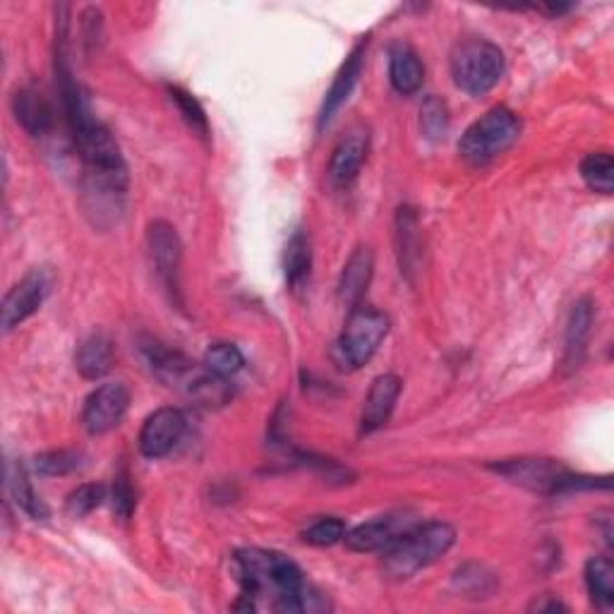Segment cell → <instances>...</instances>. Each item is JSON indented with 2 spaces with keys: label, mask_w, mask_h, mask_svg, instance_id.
I'll use <instances>...</instances> for the list:
<instances>
[{
  "label": "cell",
  "mask_w": 614,
  "mask_h": 614,
  "mask_svg": "<svg viewBox=\"0 0 614 614\" xmlns=\"http://www.w3.org/2000/svg\"><path fill=\"white\" fill-rule=\"evenodd\" d=\"M238 581L248 610H257V600L272 595V610L276 612H315L324 610L327 603L305 583L300 567L286 555L274 550H240L236 555Z\"/></svg>",
  "instance_id": "1"
},
{
  "label": "cell",
  "mask_w": 614,
  "mask_h": 614,
  "mask_svg": "<svg viewBox=\"0 0 614 614\" xmlns=\"http://www.w3.org/2000/svg\"><path fill=\"white\" fill-rule=\"evenodd\" d=\"M144 361L158 382L182 391V394L192 397L194 401L212 406V403H224L228 399V387L224 377L212 375L206 367L192 363L188 355L166 349L164 343H146Z\"/></svg>",
  "instance_id": "2"
},
{
  "label": "cell",
  "mask_w": 614,
  "mask_h": 614,
  "mask_svg": "<svg viewBox=\"0 0 614 614\" xmlns=\"http://www.w3.org/2000/svg\"><path fill=\"white\" fill-rule=\"evenodd\" d=\"M453 543H457V531L449 523H415L394 545L385 550V574L394 581H406L413 574L445 557Z\"/></svg>",
  "instance_id": "3"
},
{
  "label": "cell",
  "mask_w": 614,
  "mask_h": 614,
  "mask_svg": "<svg viewBox=\"0 0 614 614\" xmlns=\"http://www.w3.org/2000/svg\"><path fill=\"white\" fill-rule=\"evenodd\" d=\"M521 120L507 106L489 108L485 116L477 118L473 126L463 132L459 142V154L471 166H487L499 154L519 140Z\"/></svg>",
  "instance_id": "4"
},
{
  "label": "cell",
  "mask_w": 614,
  "mask_h": 614,
  "mask_svg": "<svg viewBox=\"0 0 614 614\" xmlns=\"http://www.w3.org/2000/svg\"><path fill=\"white\" fill-rule=\"evenodd\" d=\"M453 84L465 94L483 96L505 75V54L493 42L465 39L451 51Z\"/></svg>",
  "instance_id": "5"
},
{
  "label": "cell",
  "mask_w": 614,
  "mask_h": 614,
  "mask_svg": "<svg viewBox=\"0 0 614 614\" xmlns=\"http://www.w3.org/2000/svg\"><path fill=\"white\" fill-rule=\"evenodd\" d=\"M389 331V319L370 310V307H353L346 327L334 346V361L341 370H361L363 365L373 361L379 343L385 341Z\"/></svg>",
  "instance_id": "6"
},
{
  "label": "cell",
  "mask_w": 614,
  "mask_h": 614,
  "mask_svg": "<svg viewBox=\"0 0 614 614\" xmlns=\"http://www.w3.org/2000/svg\"><path fill=\"white\" fill-rule=\"evenodd\" d=\"M487 469L505 477L511 485L540 495H562L579 489V475L564 469L555 459H505L499 463H489Z\"/></svg>",
  "instance_id": "7"
},
{
  "label": "cell",
  "mask_w": 614,
  "mask_h": 614,
  "mask_svg": "<svg viewBox=\"0 0 614 614\" xmlns=\"http://www.w3.org/2000/svg\"><path fill=\"white\" fill-rule=\"evenodd\" d=\"M130 409V391L126 385L110 382L94 389L84 401L82 425L90 435H106L118 427Z\"/></svg>",
  "instance_id": "8"
},
{
  "label": "cell",
  "mask_w": 614,
  "mask_h": 614,
  "mask_svg": "<svg viewBox=\"0 0 614 614\" xmlns=\"http://www.w3.org/2000/svg\"><path fill=\"white\" fill-rule=\"evenodd\" d=\"M146 240H150L152 262L156 269V276L162 279L164 288L170 293V298L178 300L180 293V260H182V245L176 228L168 221H154L146 231Z\"/></svg>",
  "instance_id": "9"
},
{
  "label": "cell",
  "mask_w": 614,
  "mask_h": 614,
  "mask_svg": "<svg viewBox=\"0 0 614 614\" xmlns=\"http://www.w3.org/2000/svg\"><path fill=\"white\" fill-rule=\"evenodd\" d=\"M48 291H51V274L44 267L32 269L17 286H12L3 300V331L20 327L24 319L39 310Z\"/></svg>",
  "instance_id": "10"
},
{
  "label": "cell",
  "mask_w": 614,
  "mask_h": 614,
  "mask_svg": "<svg viewBox=\"0 0 614 614\" xmlns=\"http://www.w3.org/2000/svg\"><path fill=\"white\" fill-rule=\"evenodd\" d=\"M186 433V415L178 409H158L140 429V451L146 459H164Z\"/></svg>",
  "instance_id": "11"
},
{
  "label": "cell",
  "mask_w": 614,
  "mask_h": 614,
  "mask_svg": "<svg viewBox=\"0 0 614 614\" xmlns=\"http://www.w3.org/2000/svg\"><path fill=\"white\" fill-rule=\"evenodd\" d=\"M413 526V519L403 513L379 516L375 521L355 526L353 531H349L346 538H343V543L353 552H385Z\"/></svg>",
  "instance_id": "12"
},
{
  "label": "cell",
  "mask_w": 614,
  "mask_h": 614,
  "mask_svg": "<svg viewBox=\"0 0 614 614\" xmlns=\"http://www.w3.org/2000/svg\"><path fill=\"white\" fill-rule=\"evenodd\" d=\"M595 319V303L591 298L576 300L571 307L569 322H567V336H564V358L562 370L564 375L576 373L586 361L588 341H591Z\"/></svg>",
  "instance_id": "13"
},
{
  "label": "cell",
  "mask_w": 614,
  "mask_h": 614,
  "mask_svg": "<svg viewBox=\"0 0 614 614\" xmlns=\"http://www.w3.org/2000/svg\"><path fill=\"white\" fill-rule=\"evenodd\" d=\"M401 397V379L397 375H379L370 391H367L365 409L361 417V433L370 435L377 433L379 427L389 423L391 413L397 409V401Z\"/></svg>",
  "instance_id": "14"
},
{
  "label": "cell",
  "mask_w": 614,
  "mask_h": 614,
  "mask_svg": "<svg viewBox=\"0 0 614 614\" xmlns=\"http://www.w3.org/2000/svg\"><path fill=\"white\" fill-rule=\"evenodd\" d=\"M365 48H367V42H361L358 46L353 48L351 56L343 60V66L339 68L336 78H334V82H331V87H329V92L324 96L322 110H319V130H322L324 126H329L331 118L336 116V110L343 104H346V99L351 96L355 84H358V78H361L363 66H365Z\"/></svg>",
  "instance_id": "15"
},
{
  "label": "cell",
  "mask_w": 614,
  "mask_h": 614,
  "mask_svg": "<svg viewBox=\"0 0 614 614\" xmlns=\"http://www.w3.org/2000/svg\"><path fill=\"white\" fill-rule=\"evenodd\" d=\"M367 158V134L365 132H351L343 138L334 152H331L329 162V178L336 186H349L355 176L361 174V168Z\"/></svg>",
  "instance_id": "16"
},
{
  "label": "cell",
  "mask_w": 614,
  "mask_h": 614,
  "mask_svg": "<svg viewBox=\"0 0 614 614\" xmlns=\"http://www.w3.org/2000/svg\"><path fill=\"white\" fill-rule=\"evenodd\" d=\"M425 68L409 44L397 42L389 48V82L399 94L411 96L423 87Z\"/></svg>",
  "instance_id": "17"
},
{
  "label": "cell",
  "mask_w": 614,
  "mask_h": 614,
  "mask_svg": "<svg viewBox=\"0 0 614 614\" xmlns=\"http://www.w3.org/2000/svg\"><path fill=\"white\" fill-rule=\"evenodd\" d=\"M373 269H375V257L367 248L355 250L346 267H343V274L339 281V298L343 305H349L351 310L361 305L367 286H370Z\"/></svg>",
  "instance_id": "18"
},
{
  "label": "cell",
  "mask_w": 614,
  "mask_h": 614,
  "mask_svg": "<svg viewBox=\"0 0 614 614\" xmlns=\"http://www.w3.org/2000/svg\"><path fill=\"white\" fill-rule=\"evenodd\" d=\"M12 114H15L20 126L27 130L32 138H42L54 128V108L42 94L32 90H20L12 96Z\"/></svg>",
  "instance_id": "19"
},
{
  "label": "cell",
  "mask_w": 614,
  "mask_h": 614,
  "mask_svg": "<svg viewBox=\"0 0 614 614\" xmlns=\"http://www.w3.org/2000/svg\"><path fill=\"white\" fill-rule=\"evenodd\" d=\"M114 365V341L104 331H94L80 343L75 353V367L84 379H102Z\"/></svg>",
  "instance_id": "20"
},
{
  "label": "cell",
  "mask_w": 614,
  "mask_h": 614,
  "mask_svg": "<svg viewBox=\"0 0 614 614\" xmlns=\"http://www.w3.org/2000/svg\"><path fill=\"white\" fill-rule=\"evenodd\" d=\"M586 586L598 610L614 607V564L607 557H593L586 564Z\"/></svg>",
  "instance_id": "21"
},
{
  "label": "cell",
  "mask_w": 614,
  "mask_h": 614,
  "mask_svg": "<svg viewBox=\"0 0 614 614\" xmlns=\"http://www.w3.org/2000/svg\"><path fill=\"white\" fill-rule=\"evenodd\" d=\"M8 489H10V497L15 499V505L24 513H29L32 519H36V521L48 519V507L44 505L42 497L34 493V487L29 483L27 471H24V465H15V463L8 465Z\"/></svg>",
  "instance_id": "22"
},
{
  "label": "cell",
  "mask_w": 614,
  "mask_h": 614,
  "mask_svg": "<svg viewBox=\"0 0 614 614\" xmlns=\"http://www.w3.org/2000/svg\"><path fill=\"white\" fill-rule=\"evenodd\" d=\"M310 267H312V248L310 240L303 231L293 233L286 252H284V274L291 288H300L307 276H310Z\"/></svg>",
  "instance_id": "23"
},
{
  "label": "cell",
  "mask_w": 614,
  "mask_h": 614,
  "mask_svg": "<svg viewBox=\"0 0 614 614\" xmlns=\"http://www.w3.org/2000/svg\"><path fill=\"white\" fill-rule=\"evenodd\" d=\"M581 178L586 186L600 194L614 190V158L610 152H593L581 162Z\"/></svg>",
  "instance_id": "24"
},
{
  "label": "cell",
  "mask_w": 614,
  "mask_h": 614,
  "mask_svg": "<svg viewBox=\"0 0 614 614\" xmlns=\"http://www.w3.org/2000/svg\"><path fill=\"white\" fill-rule=\"evenodd\" d=\"M401 272H413L417 262V216L411 206H401L397 216Z\"/></svg>",
  "instance_id": "25"
},
{
  "label": "cell",
  "mask_w": 614,
  "mask_h": 614,
  "mask_svg": "<svg viewBox=\"0 0 614 614\" xmlns=\"http://www.w3.org/2000/svg\"><path fill=\"white\" fill-rule=\"evenodd\" d=\"M78 469H82V453L72 451V449L44 451L34 459V471L39 475H46V477L70 475V473H75Z\"/></svg>",
  "instance_id": "26"
},
{
  "label": "cell",
  "mask_w": 614,
  "mask_h": 614,
  "mask_svg": "<svg viewBox=\"0 0 614 614\" xmlns=\"http://www.w3.org/2000/svg\"><path fill=\"white\" fill-rule=\"evenodd\" d=\"M168 96H170V102L176 104V108L180 110V116H182V120L188 122L190 130L198 134V138L209 140V120H206V114H204V108L200 106V102L194 99L190 92H186L182 87H174V84L168 87Z\"/></svg>",
  "instance_id": "27"
},
{
  "label": "cell",
  "mask_w": 614,
  "mask_h": 614,
  "mask_svg": "<svg viewBox=\"0 0 614 614\" xmlns=\"http://www.w3.org/2000/svg\"><path fill=\"white\" fill-rule=\"evenodd\" d=\"M245 358L233 343H214L204 355V367L216 377H233L243 370Z\"/></svg>",
  "instance_id": "28"
},
{
  "label": "cell",
  "mask_w": 614,
  "mask_h": 614,
  "mask_svg": "<svg viewBox=\"0 0 614 614\" xmlns=\"http://www.w3.org/2000/svg\"><path fill=\"white\" fill-rule=\"evenodd\" d=\"M349 528L336 516H324V519L315 521L310 528H305L303 531V540L307 545H315V547H331L341 543L343 538H346Z\"/></svg>",
  "instance_id": "29"
},
{
  "label": "cell",
  "mask_w": 614,
  "mask_h": 614,
  "mask_svg": "<svg viewBox=\"0 0 614 614\" xmlns=\"http://www.w3.org/2000/svg\"><path fill=\"white\" fill-rule=\"evenodd\" d=\"M447 128H449L447 104L437 99V96H429L421 108V130L425 132V138L439 140V138H445Z\"/></svg>",
  "instance_id": "30"
},
{
  "label": "cell",
  "mask_w": 614,
  "mask_h": 614,
  "mask_svg": "<svg viewBox=\"0 0 614 614\" xmlns=\"http://www.w3.org/2000/svg\"><path fill=\"white\" fill-rule=\"evenodd\" d=\"M104 487L102 485H80L78 489H72L68 495L66 501V509L70 516H75V519H82V516L92 513L96 507L104 501Z\"/></svg>",
  "instance_id": "31"
},
{
  "label": "cell",
  "mask_w": 614,
  "mask_h": 614,
  "mask_svg": "<svg viewBox=\"0 0 614 614\" xmlns=\"http://www.w3.org/2000/svg\"><path fill=\"white\" fill-rule=\"evenodd\" d=\"M114 511L120 513L122 519H128L134 509V489L130 485V477L128 473H120L114 483Z\"/></svg>",
  "instance_id": "32"
},
{
  "label": "cell",
  "mask_w": 614,
  "mask_h": 614,
  "mask_svg": "<svg viewBox=\"0 0 614 614\" xmlns=\"http://www.w3.org/2000/svg\"><path fill=\"white\" fill-rule=\"evenodd\" d=\"M533 610H538V612H557V610H567L564 607L562 603H555V600H552V603H535V607Z\"/></svg>",
  "instance_id": "33"
}]
</instances>
